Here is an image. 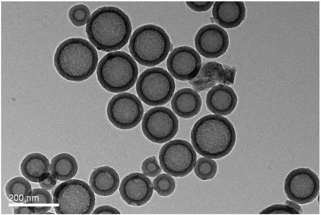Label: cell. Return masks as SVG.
Masks as SVG:
<instances>
[{"instance_id": "obj_29", "label": "cell", "mask_w": 321, "mask_h": 215, "mask_svg": "<svg viewBox=\"0 0 321 215\" xmlns=\"http://www.w3.org/2000/svg\"><path fill=\"white\" fill-rule=\"evenodd\" d=\"M214 2H186L187 5L195 11L202 12L209 9Z\"/></svg>"}, {"instance_id": "obj_2", "label": "cell", "mask_w": 321, "mask_h": 215, "mask_svg": "<svg viewBox=\"0 0 321 215\" xmlns=\"http://www.w3.org/2000/svg\"><path fill=\"white\" fill-rule=\"evenodd\" d=\"M191 139L199 154L218 159L227 155L232 150L236 134L229 119L219 115L209 114L195 122L191 132Z\"/></svg>"}, {"instance_id": "obj_15", "label": "cell", "mask_w": 321, "mask_h": 215, "mask_svg": "<svg viewBox=\"0 0 321 215\" xmlns=\"http://www.w3.org/2000/svg\"><path fill=\"white\" fill-rule=\"evenodd\" d=\"M122 199L128 204L140 206L151 199L153 192L152 182L144 174L132 173L122 180L119 188Z\"/></svg>"}, {"instance_id": "obj_11", "label": "cell", "mask_w": 321, "mask_h": 215, "mask_svg": "<svg viewBox=\"0 0 321 215\" xmlns=\"http://www.w3.org/2000/svg\"><path fill=\"white\" fill-rule=\"evenodd\" d=\"M284 190L290 200L301 204L309 203L318 194L319 180L316 173L309 168L295 169L286 177Z\"/></svg>"}, {"instance_id": "obj_19", "label": "cell", "mask_w": 321, "mask_h": 215, "mask_svg": "<svg viewBox=\"0 0 321 215\" xmlns=\"http://www.w3.org/2000/svg\"><path fill=\"white\" fill-rule=\"evenodd\" d=\"M119 176L115 169L105 166L95 169L90 175L89 183L94 192L103 196H110L118 189Z\"/></svg>"}, {"instance_id": "obj_1", "label": "cell", "mask_w": 321, "mask_h": 215, "mask_svg": "<svg viewBox=\"0 0 321 215\" xmlns=\"http://www.w3.org/2000/svg\"><path fill=\"white\" fill-rule=\"evenodd\" d=\"M132 25L128 15L112 6L100 7L94 11L86 26L87 36L97 49L108 52L120 49L128 42Z\"/></svg>"}, {"instance_id": "obj_25", "label": "cell", "mask_w": 321, "mask_h": 215, "mask_svg": "<svg viewBox=\"0 0 321 215\" xmlns=\"http://www.w3.org/2000/svg\"><path fill=\"white\" fill-rule=\"evenodd\" d=\"M90 13V10L87 6L79 4L71 7L68 12V15L73 24L77 27H80L87 23Z\"/></svg>"}, {"instance_id": "obj_28", "label": "cell", "mask_w": 321, "mask_h": 215, "mask_svg": "<svg viewBox=\"0 0 321 215\" xmlns=\"http://www.w3.org/2000/svg\"><path fill=\"white\" fill-rule=\"evenodd\" d=\"M260 214H300L292 207L282 204H273L262 210Z\"/></svg>"}, {"instance_id": "obj_18", "label": "cell", "mask_w": 321, "mask_h": 215, "mask_svg": "<svg viewBox=\"0 0 321 215\" xmlns=\"http://www.w3.org/2000/svg\"><path fill=\"white\" fill-rule=\"evenodd\" d=\"M171 104L176 114L182 118L188 119L199 112L202 101L197 91L191 88H184L176 92L171 100Z\"/></svg>"}, {"instance_id": "obj_20", "label": "cell", "mask_w": 321, "mask_h": 215, "mask_svg": "<svg viewBox=\"0 0 321 215\" xmlns=\"http://www.w3.org/2000/svg\"><path fill=\"white\" fill-rule=\"evenodd\" d=\"M49 160L43 154L32 153L22 160L20 169L22 174L28 180L39 183L46 179L50 173Z\"/></svg>"}, {"instance_id": "obj_26", "label": "cell", "mask_w": 321, "mask_h": 215, "mask_svg": "<svg viewBox=\"0 0 321 215\" xmlns=\"http://www.w3.org/2000/svg\"><path fill=\"white\" fill-rule=\"evenodd\" d=\"M52 202V197L48 190L42 188H37L32 189L30 195L25 203L51 204Z\"/></svg>"}, {"instance_id": "obj_23", "label": "cell", "mask_w": 321, "mask_h": 215, "mask_svg": "<svg viewBox=\"0 0 321 215\" xmlns=\"http://www.w3.org/2000/svg\"><path fill=\"white\" fill-rule=\"evenodd\" d=\"M217 170V166L215 161L205 157H201L198 159L194 167V171L196 176L203 180L213 178Z\"/></svg>"}, {"instance_id": "obj_9", "label": "cell", "mask_w": 321, "mask_h": 215, "mask_svg": "<svg viewBox=\"0 0 321 215\" xmlns=\"http://www.w3.org/2000/svg\"><path fill=\"white\" fill-rule=\"evenodd\" d=\"M144 112L140 100L129 92L114 95L108 101L107 108L110 121L115 127L123 130L136 126L141 121Z\"/></svg>"}, {"instance_id": "obj_17", "label": "cell", "mask_w": 321, "mask_h": 215, "mask_svg": "<svg viewBox=\"0 0 321 215\" xmlns=\"http://www.w3.org/2000/svg\"><path fill=\"white\" fill-rule=\"evenodd\" d=\"M237 100V96L232 88L220 84L213 86L208 91L206 103L208 108L213 113L226 116L234 110Z\"/></svg>"}, {"instance_id": "obj_32", "label": "cell", "mask_w": 321, "mask_h": 215, "mask_svg": "<svg viewBox=\"0 0 321 215\" xmlns=\"http://www.w3.org/2000/svg\"><path fill=\"white\" fill-rule=\"evenodd\" d=\"M14 214H35L33 206H19L13 207Z\"/></svg>"}, {"instance_id": "obj_5", "label": "cell", "mask_w": 321, "mask_h": 215, "mask_svg": "<svg viewBox=\"0 0 321 215\" xmlns=\"http://www.w3.org/2000/svg\"><path fill=\"white\" fill-rule=\"evenodd\" d=\"M98 80L108 91L119 93L128 91L135 84L138 75L137 63L127 53L111 52L100 61L97 69Z\"/></svg>"}, {"instance_id": "obj_14", "label": "cell", "mask_w": 321, "mask_h": 215, "mask_svg": "<svg viewBox=\"0 0 321 215\" xmlns=\"http://www.w3.org/2000/svg\"><path fill=\"white\" fill-rule=\"evenodd\" d=\"M236 71L234 66L207 61L202 63L198 74L189 83L198 93L218 84L229 86L234 83Z\"/></svg>"}, {"instance_id": "obj_4", "label": "cell", "mask_w": 321, "mask_h": 215, "mask_svg": "<svg viewBox=\"0 0 321 215\" xmlns=\"http://www.w3.org/2000/svg\"><path fill=\"white\" fill-rule=\"evenodd\" d=\"M170 38L161 27L147 24L137 28L131 36L129 49L139 64L154 67L163 62L171 51Z\"/></svg>"}, {"instance_id": "obj_12", "label": "cell", "mask_w": 321, "mask_h": 215, "mask_svg": "<svg viewBox=\"0 0 321 215\" xmlns=\"http://www.w3.org/2000/svg\"><path fill=\"white\" fill-rule=\"evenodd\" d=\"M166 64L168 71L174 78L189 81L198 74L202 62L200 55L194 49L184 46L173 50L168 56Z\"/></svg>"}, {"instance_id": "obj_7", "label": "cell", "mask_w": 321, "mask_h": 215, "mask_svg": "<svg viewBox=\"0 0 321 215\" xmlns=\"http://www.w3.org/2000/svg\"><path fill=\"white\" fill-rule=\"evenodd\" d=\"M175 81L164 68L153 67L146 69L139 76L136 83L138 95L147 105H164L171 99L175 90Z\"/></svg>"}, {"instance_id": "obj_34", "label": "cell", "mask_w": 321, "mask_h": 215, "mask_svg": "<svg viewBox=\"0 0 321 215\" xmlns=\"http://www.w3.org/2000/svg\"><path fill=\"white\" fill-rule=\"evenodd\" d=\"M285 204L292 207L299 212L300 214L303 213V210L301 207L297 202L293 201L287 200L286 201Z\"/></svg>"}, {"instance_id": "obj_22", "label": "cell", "mask_w": 321, "mask_h": 215, "mask_svg": "<svg viewBox=\"0 0 321 215\" xmlns=\"http://www.w3.org/2000/svg\"><path fill=\"white\" fill-rule=\"evenodd\" d=\"M32 191L29 182L21 176L12 179L7 183L5 187V192L8 198L18 203H25Z\"/></svg>"}, {"instance_id": "obj_13", "label": "cell", "mask_w": 321, "mask_h": 215, "mask_svg": "<svg viewBox=\"0 0 321 215\" xmlns=\"http://www.w3.org/2000/svg\"><path fill=\"white\" fill-rule=\"evenodd\" d=\"M195 44L199 53L209 59L217 58L225 53L229 45L226 31L215 24L203 26L195 37Z\"/></svg>"}, {"instance_id": "obj_30", "label": "cell", "mask_w": 321, "mask_h": 215, "mask_svg": "<svg viewBox=\"0 0 321 215\" xmlns=\"http://www.w3.org/2000/svg\"><path fill=\"white\" fill-rule=\"evenodd\" d=\"M56 179L50 173L48 177L43 181L39 183L40 186L42 188L48 191L50 190L56 185Z\"/></svg>"}, {"instance_id": "obj_6", "label": "cell", "mask_w": 321, "mask_h": 215, "mask_svg": "<svg viewBox=\"0 0 321 215\" xmlns=\"http://www.w3.org/2000/svg\"><path fill=\"white\" fill-rule=\"evenodd\" d=\"M53 207L58 214H89L95 204L94 194L84 181L71 179L57 185L53 193Z\"/></svg>"}, {"instance_id": "obj_33", "label": "cell", "mask_w": 321, "mask_h": 215, "mask_svg": "<svg viewBox=\"0 0 321 215\" xmlns=\"http://www.w3.org/2000/svg\"><path fill=\"white\" fill-rule=\"evenodd\" d=\"M35 214H44L51 208L50 206H33Z\"/></svg>"}, {"instance_id": "obj_10", "label": "cell", "mask_w": 321, "mask_h": 215, "mask_svg": "<svg viewBox=\"0 0 321 215\" xmlns=\"http://www.w3.org/2000/svg\"><path fill=\"white\" fill-rule=\"evenodd\" d=\"M141 127L143 134L149 140L161 144L171 140L176 135L178 130L179 121L169 108L156 107L145 113Z\"/></svg>"}, {"instance_id": "obj_3", "label": "cell", "mask_w": 321, "mask_h": 215, "mask_svg": "<svg viewBox=\"0 0 321 215\" xmlns=\"http://www.w3.org/2000/svg\"><path fill=\"white\" fill-rule=\"evenodd\" d=\"M98 61L97 51L91 43L84 39L73 37L59 45L54 54V63L62 77L78 82L93 75Z\"/></svg>"}, {"instance_id": "obj_21", "label": "cell", "mask_w": 321, "mask_h": 215, "mask_svg": "<svg viewBox=\"0 0 321 215\" xmlns=\"http://www.w3.org/2000/svg\"><path fill=\"white\" fill-rule=\"evenodd\" d=\"M78 165L75 158L66 153L58 154L50 161V173L56 179L66 181L73 177L76 174Z\"/></svg>"}, {"instance_id": "obj_8", "label": "cell", "mask_w": 321, "mask_h": 215, "mask_svg": "<svg viewBox=\"0 0 321 215\" xmlns=\"http://www.w3.org/2000/svg\"><path fill=\"white\" fill-rule=\"evenodd\" d=\"M159 159L161 168L174 177H183L193 169L197 156L192 145L182 139H175L164 144L160 150Z\"/></svg>"}, {"instance_id": "obj_31", "label": "cell", "mask_w": 321, "mask_h": 215, "mask_svg": "<svg viewBox=\"0 0 321 215\" xmlns=\"http://www.w3.org/2000/svg\"><path fill=\"white\" fill-rule=\"evenodd\" d=\"M93 214H120V212L116 208L108 205L101 206L96 208Z\"/></svg>"}, {"instance_id": "obj_16", "label": "cell", "mask_w": 321, "mask_h": 215, "mask_svg": "<svg viewBox=\"0 0 321 215\" xmlns=\"http://www.w3.org/2000/svg\"><path fill=\"white\" fill-rule=\"evenodd\" d=\"M246 10L241 1H216L213 4L212 14L215 22L221 27H237L245 19Z\"/></svg>"}, {"instance_id": "obj_24", "label": "cell", "mask_w": 321, "mask_h": 215, "mask_svg": "<svg viewBox=\"0 0 321 215\" xmlns=\"http://www.w3.org/2000/svg\"><path fill=\"white\" fill-rule=\"evenodd\" d=\"M154 190L160 196H166L171 194L174 191L176 182L174 178L169 175L161 174L153 180Z\"/></svg>"}, {"instance_id": "obj_27", "label": "cell", "mask_w": 321, "mask_h": 215, "mask_svg": "<svg viewBox=\"0 0 321 215\" xmlns=\"http://www.w3.org/2000/svg\"><path fill=\"white\" fill-rule=\"evenodd\" d=\"M141 170L145 175L151 177L158 175L162 170L155 156L148 158L143 161Z\"/></svg>"}]
</instances>
